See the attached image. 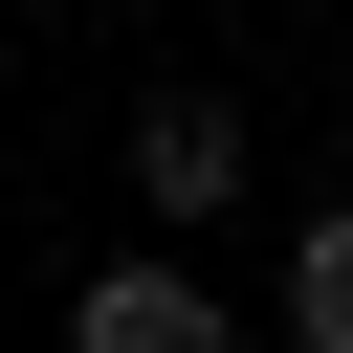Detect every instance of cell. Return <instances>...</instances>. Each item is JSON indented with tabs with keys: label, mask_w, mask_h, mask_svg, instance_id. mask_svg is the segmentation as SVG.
Masks as SVG:
<instances>
[{
	"label": "cell",
	"mask_w": 353,
	"mask_h": 353,
	"mask_svg": "<svg viewBox=\"0 0 353 353\" xmlns=\"http://www.w3.org/2000/svg\"><path fill=\"white\" fill-rule=\"evenodd\" d=\"M287 353H353V199L287 221Z\"/></svg>",
	"instance_id": "3"
},
{
	"label": "cell",
	"mask_w": 353,
	"mask_h": 353,
	"mask_svg": "<svg viewBox=\"0 0 353 353\" xmlns=\"http://www.w3.org/2000/svg\"><path fill=\"white\" fill-rule=\"evenodd\" d=\"M243 199H265L243 88H154V110H132V221H154V243H199V221H243Z\"/></svg>",
	"instance_id": "1"
},
{
	"label": "cell",
	"mask_w": 353,
	"mask_h": 353,
	"mask_svg": "<svg viewBox=\"0 0 353 353\" xmlns=\"http://www.w3.org/2000/svg\"><path fill=\"white\" fill-rule=\"evenodd\" d=\"M287 22H353V0H287Z\"/></svg>",
	"instance_id": "4"
},
{
	"label": "cell",
	"mask_w": 353,
	"mask_h": 353,
	"mask_svg": "<svg viewBox=\"0 0 353 353\" xmlns=\"http://www.w3.org/2000/svg\"><path fill=\"white\" fill-rule=\"evenodd\" d=\"M221 331H243V309H221L176 243H132V265H88V287H66V353H221Z\"/></svg>",
	"instance_id": "2"
}]
</instances>
